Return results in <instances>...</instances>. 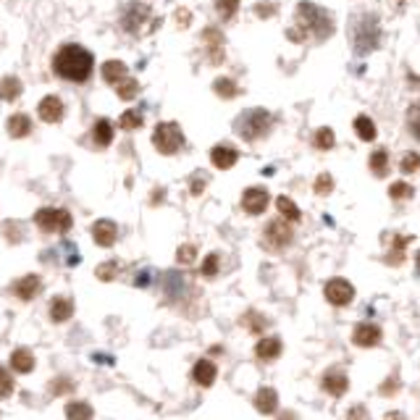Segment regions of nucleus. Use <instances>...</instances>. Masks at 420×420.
Listing matches in <instances>:
<instances>
[{"instance_id":"f257e3e1","label":"nucleus","mask_w":420,"mask_h":420,"mask_svg":"<svg viewBox=\"0 0 420 420\" xmlns=\"http://www.w3.org/2000/svg\"><path fill=\"white\" fill-rule=\"evenodd\" d=\"M92 66H95V58L81 45H64L53 58V71L69 81H87Z\"/></svg>"},{"instance_id":"f03ea898","label":"nucleus","mask_w":420,"mask_h":420,"mask_svg":"<svg viewBox=\"0 0 420 420\" xmlns=\"http://www.w3.org/2000/svg\"><path fill=\"white\" fill-rule=\"evenodd\" d=\"M297 26H299V32L289 29L291 42L305 40L307 34H310V37H318V40H326V37H331V32H334V24H331V19H329V14L321 11L318 6H313V3H299L297 6Z\"/></svg>"},{"instance_id":"7ed1b4c3","label":"nucleus","mask_w":420,"mask_h":420,"mask_svg":"<svg viewBox=\"0 0 420 420\" xmlns=\"http://www.w3.org/2000/svg\"><path fill=\"white\" fill-rule=\"evenodd\" d=\"M271 126H274V119L263 108H250V111H244L234 121V131L244 142H255V139L266 137L268 131H271Z\"/></svg>"},{"instance_id":"20e7f679","label":"nucleus","mask_w":420,"mask_h":420,"mask_svg":"<svg viewBox=\"0 0 420 420\" xmlns=\"http://www.w3.org/2000/svg\"><path fill=\"white\" fill-rule=\"evenodd\" d=\"M381 42V26L376 16H363L357 19L355 26H352V45H355V53L365 56L371 50L379 48Z\"/></svg>"},{"instance_id":"39448f33","label":"nucleus","mask_w":420,"mask_h":420,"mask_svg":"<svg viewBox=\"0 0 420 420\" xmlns=\"http://www.w3.org/2000/svg\"><path fill=\"white\" fill-rule=\"evenodd\" d=\"M153 145H155V150L163 155L179 153V150L184 147V134L179 129V124H174V121L158 124L153 131Z\"/></svg>"},{"instance_id":"423d86ee","label":"nucleus","mask_w":420,"mask_h":420,"mask_svg":"<svg viewBox=\"0 0 420 420\" xmlns=\"http://www.w3.org/2000/svg\"><path fill=\"white\" fill-rule=\"evenodd\" d=\"M34 224L42 229V231H69L71 229V213L64 208H42L34 213Z\"/></svg>"},{"instance_id":"0eeeda50","label":"nucleus","mask_w":420,"mask_h":420,"mask_svg":"<svg viewBox=\"0 0 420 420\" xmlns=\"http://www.w3.org/2000/svg\"><path fill=\"white\" fill-rule=\"evenodd\" d=\"M291 221L286 219H276L271 221L263 231V244H266L268 250H284V247H289L291 239H294V229L289 226Z\"/></svg>"},{"instance_id":"6e6552de","label":"nucleus","mask_w":420,"mask_h":420,"mask_svg":"<svg viewBox=\"0 0 420 420\" xmlns=\"http://www.w3.org/2000/svg\"><path fill=\"white\" fill-rule=\"evenodd\" d=\"M324 294L331 305L341 307V305H349V302L355 299V286H352L347 279H331V281L326 284Z\"/></svg>"},{"instance_id":"1a4fd4ad","label":"nucleus","mask_w":420,"mask_h":420,"mask_svg":"<svg viewBox=\"0 0 420 420\" xmlns=\"http://www.w3.org/2000/svg\"><path fill=\"white\" fill-rule=\"evenodd\" d=\"M268 192L263 186H250V189H244L242 194V208L244 213H250V216H260L263 210L268 208Z\"/></svg>"},{"instance_id":"9d476101","label":"nucleus","mask_w":420,"mask_h":420,"mask_svg":"<svg viewBox=\"0 0 420 420\" xmlns=\"http://www.w3.org/2000/svg\"><path fill=\"white\" fill-rule=\"evenodd\" d=\"M147 19H150V9H147L145 3H131L129 9H126V14H124V29L137 34L147 24Z\"/></svg>"},{"instance_id":"9b49d317","label":"nucleus","mask_w":420,"mask_h":420,"mask_svg":"<svg viewBox=\"0 0 420 420\" xmlns=\"http://www.w3.org/2000/svg\"><path fill=\"white\" fill-rule=\"evenodd\" d=\"M210 161H213V166L216 169H231L236 161H239V153H236L234 147H229V145H216L213 150H210Z\"/></svg>"},{"instance_id":"f8f14e48","label":"nucleus","mask_w":420,"mask_h":420,"mask_svg":"<svg viewBox=\"0 0 420 420\" xmlns=\"http://www.w3.org/2000/svg\"><path fill=\"white\" fill-rule=\"evenodd\" d=\"M116 236H119V229H116L114 221H97L95 226H92V239L100 247H111L116 242Z\"/></svg>"},{"instance_id":"ddd939ff","label":"nucleus","mask_w":420,"mask_h":420,"mask_svg":"<svg viewBox=\"0 0 420 420\" xmlns=\"http://www.w3.org/2000/svg\"><path fill=\"white\" fill-rule=\"evenodd\" d=\"M352 341H355L357 347H376V344L381 341V329L373 324L357 326L355 334H352Z\"/></svg>"},{"instance_id":"4468645a","label":"nucleus","mask_w":420,"mask_h":420,"mask_svg":"<svg viewBox=\"0 0 420 420\" xmlns=\"http://www.w3.org/2000/svg\"><path fill=\"white\" fill-rule=\"evenodd\" d=\"M37 114H40V119L42 121H48V124H56L61 116H64V103L58 100L56 95H50V97H45L40 103V108H37Z\"/></svg>"},{"instance_id":"2eb2a0df","label":"nucleus","mask_w":420,"mask_h":420,"mask_svg":"<svg viewBox=\"0 0 420 420\" xmlns=\"http://www.w3.org/2000/svg\"><path fill=\"white\" fill-rule=\"evenodd\" d=\"M321 384H324V389H326V391H329L331 396H341V394H344V391L349 389L347 376H344L341 371H329V373L324 376V381H321Z\"/></svg>"},{"instance_id":"dca6fc26","label":"nucleus","mask_w":420,"mask_h":420,"mask_svg":"<svg viewBox=\"0 0 420 420\" xmlns=\"http://www.w3.org/2000/svg\"><path fill=\"white\" fill-rule=\"evenodd\" d=\"M252 402H255L258 412H263V415H271V412L279 407V394H276V389L266 386V389H260L258 394L252 396Z\"/></svg>"},{"instance_id":"f3484780","label":"nucleus","mask_w":420,"mask_h":420,"mask_svg":"<svg viewBox=\"0 0 420 420\" xmlns=\"http://www.w3.org/2000/svg\"><path fill=\"white\" fill-rule=\"evenodd\" d=\"M255 355L258 360H276V357L281 355V339L279 336H266V339L258 341V347H255Z\"/></svg>"},{"instance_id":"a211bd4d","label":"nucleus","mask_w":420,"mask_h":420,"mask_svg":"<svg viewBox=\"0 0 420 420\" xmlns=\"http://www.w3.org/2000/svg\"><path fill=\"white\" fill-rule=\"evenodd\" d=\"M129 76V71H126V66L121 64V61H105L103 64V79L108 81V84H121L124 79Z\"/></svg>"},{"instance_id":"6ab92c4d","label":"nucleus","mask_w":420,"mask_h":420,"mask_svg":"<svg viewBox=\"0 0 420 420\" xmlns=\"http://www.w3.org/2000/svg\"><path fill=\"white\" fill-rule=\"evenodd\" d=\"M40 279L37 276H24L21 281L14 284V294H16L19 299H32L37 291H40Z\"/></svg>"},{"instance_id":"aec40b11","label":"nucleus","mask_w":420,"mask_h":420,"mask_svg":"<svg viewBox=\"0 0 420 420\" xmlns=\"http://www.w3.org/2000/svg\"><path fill=\"white\" fill-rule=\"evenodd\" d=\"M192 379L197 381L200 386H210V384L216 381V365L210 363V360H200V363L194 365Z\"/></svg>"},{"instance_id":"412c9836","label":"nucleus","mask_w":420,"mask_h":420,"mask_svg":"<svg viewBox=\"0 0 420 420\" xmlns=\"http://www.w3.org/2000/svg\"><path fill=\"white\" fill-rule=\"evenodd\" d=\"M74 313V305H71V299H66V297H56L53 299V305H50V318L56 321V324H64V321H69Z\"/></svg>"},{"instance_id":"4be33fe9","label":"nucleus","mask_w":420,"mask_h":420,"mask_svg":"<svg viewBox=\"0 0 420 420\" xmlns=\"http://www.w3.org/2000/svg\"><path fill=\"white\" fill-rule=\"evenodd\" d=\"M205 42H208V50H210V61L213 64H221L224 61V40H221V32L216 29H205Z\"/></svg>"},{"instance_id":"5701e85b","label":"nucleus","mask_w":420,"mask_h":420,"mask_svg":"<svg viewBox=\"0 0 420 420\" xmlns=\"http://www.w3.org/2000/svg\"><path fill=\"white\" fill-rule=\"evenodd\" d=\"M11 368L16 373H29L34 368V357L29 349H16L14 355H11Z\"/></svg>"},{"instance_id":"b1692460","label":"nucleus","mask_w":420,"mask_h":420,"mask_svg":"<svg viewBox=\"0 0 420 420\" xmlns=\"http://www.w3.org/2000/svg\"><path fill=\"white\" fill-rule=\"evenodd\" d=\"M92 139H95L100 147L111 145V142H114V126H111V121L100 119V121L95 124V129H92Z\"/></svg>"},{"instance_id":"393cba45","label":"nucleus","mask_w":420,"mask_h":420,"mask_svg":"<svg viewBox=\"0 0 420 420\" xmlns=\"http://www.w3.org/2000/svg\"><path fill=\"white\" fill-rule=\"evenodd\" d=\"M29 131H32V121H29V116H24V114L11 116V121H9L11 137H26Z\"/></svg>"},{"instance_id":"a878e982","label":"nucleus","mask_w":420,"mask_h":420,"mask_svg":"<svg viewBox=\"0 0 420 420\" xmlns=\"http://www.w3.org/2000/svg\"><path fill=\"white\" fill-rule=\"evenodd\" d=\"M355 131H357V137L363 139V142H373V139H376V124H373L368 116H357V119H355Z\"/></svg>"},{"instance_id":"bb28decb","label":"nucleus","mask_w":420,"mask_h":420,"mask_svg":"<svg viewBox=\"0 0 420 420\" xmlns=\"http://www.w3.org/2000/svg\"><path fill=\"white\" fill-rule=\"evenodd\" d=\"M66 418L69 420H92V407L87 402H69L66 404Z\"/></svg>"},{"instance_id":"cd10ccee","label":"nucleus","mask_w":420,"mask_h":420,"mask_svg":"<svg viewBox=\"0 0 420 420\" xmlns=\"http://www.w3.org/2000/svg\"><path fill=\"white\" fill-rule=\"evenodd\" d=\"M21 95V84H19V79H14V76H6V79L0 81V100H16V97Z\"/></svg>"},{"instance_id":"c85d7f7f","label":"nucleus","mask_w":420,"mask_h":420,"mask_svg":"<svg viewBox=\"0 0 420 420\" xmlns=\"http://www.w3.org/2000/svg\"><path fill=\"white\" fill-rule=\"evenodd\" d=\"M276 208H279V213H281L286 221H291V224H297V221L302 219V216H299V208L289 200V197H279V200H276Z\"/></svg>"},{"instance_id":"c756f323","label":"nucleus","mask_w":420,"mask_h":420,"mask_svg":"<svg viewBox=\"0 0 420 420\" xmlns=\"http://www.w3.org/2000/svg\"><path fill=\"white\" fill-rule=\"evenodd\" d=\"M371 171L379 179L386 176V174H389V155H386V150H376V153L371 155Z\"/></svg>"},{"instance_id":"7c9ffc66","label":"nucleus","mask_w":420,"mask_h":420,"mask_svg":"<svg viewBox=\"0 0 420 420\" xmlns=\"http://www.w3.org/2000/svg\"><path fill=\"white\" fill-rule=\"evenodd\" d=\"M213 89H216V95H221L224 100H231V97L236 95V84L231 79H216V84H213Z\"/></svg>"},{"instance_id":"2f4dec72","label":"nucleus","mask_w":420,"mask_h":420,"mask_svg":"<svg viewBox=\"0 0 420 420\" xmlns=\"http://www.w3.org/2000/svg\"><path fill=\"white\" fill-rule=\"evenodd\" d=\"M407 126H410V134L420 142V103H415L407 111Z\"/></svg>"},{"instance_id":"473e14b6","label":"nucleus","mask_w":420,"mask_h":420,"mask_svg":"<svg viewBox=\"0 0 420 420\" xmlns=\"http://www.w3.org/2000/svg\"><path fill=\"white\" fill-rule=\"evenodd\" d=\"M334 142H336V137H334V131L329 129V126L315 131V147H321V150H331Z\"/></svg>"},{"instance_id":"72a5a7b5","label":"nucleus","mask_w":420,"mask_h":420,"mask_svg":"<svg viewBox=\"0 0 420 420\" xmlns=\"http://www.w3.org/2000/svg\"><path fill=\"white\" fill-rule=\"evenodd\" d=\"M389 197H391V200H410L412 186L404 184V181H394V184L389 186Z\"/></svg>"},{"instance_id":"f704fd0d","label":"nucleus","mask_w":420,"mask_h":420,"mask_svg":"<svg viewBox=\"0 0 420 420\" xmlns=\"http://www.w3.org/2000/svg\"><path fill=\"white\" fill-rule=\"evenodd\" d=\"M137 89H139L137 81L129 79V76H126L121 84H116V92H119V97H121V100H131V97L137 95Z\"/></svg>"},{"instance_id":"c9c22d12","label":"nucleus","mask_w":420,"mask_h":420,"mask_svg":"<svg viewBox=\"0 0 420 420\" xmlns=\"http://www.w3.org/2000/svg\"><path fill=\"white\" fill-rule=\"evenodd\" d=\"M216 9H219L221 19H231L239 9V0H216Z\"/></svg>"},{"instance_id":"e433bc0d","label":"nucleus","mask_w":420,"mask_h":420,"mask_svg":"<svg viewBox=\"0 0 420 420\" xmlns=\"http://www.w3.org/2000/svg\"><path fill=\"white\" fill-rule=\"evenodd\" d=\"M399 169H402L404 174H415V171L420 169V155L418 153H404Z\"/></svg>"},{"instance_id":"4c0bfd02","label":"nucleus","mask_w":420,"mask_h":420,"mask_svg":"<svg viewBox=\"0 0 420 420\" xmlns=\"http://www.w3.org/2000/svg\"><path fill=\"white\" fill-rule=\"evenodd\" d=\"M142 126V114L139 111H126L121 116V129H139Z\"/></svg>"},{"instance_id":"58836bf2","label":"nucleus","mask_w":420,"mask_h":420,"mask_svg":"<svg viewBox=\"0 0 420 420\" xmlns=\"http://www.w3.org/2000/svg\"><path fill=\"white\" fill-rule=\"evenodd\" d=\"M216 274H219V255L213 252V255H208V258H205V263H202V276L213 279Z\"/></svg>"},{"instance_id":"ea45409f","label":"nucleus","mask_w":420,"mask_h":420,"mask_svg":"<svg viewBox=\"0 0 420 420\" xmlns=\"http://www.w3.org/2000/svg\"><path fill=\"white\" fill-rule=\"evenodd\" d=\"M11 391H14V381H11L9 371H3V368H0V399H6Z\"/></svg>"},{"instance_id":"a19ab883","label":"nucleus","mask_w":420,"mask_h":420,"mask_svg":"<svg viewBox=\"0 0 420 420\" xmlns=\"http://www.w3.org/2000/svg\"><path fill=\"white\" fill-rule=\"evenodd\" d=\"M334 189V179L329 176V174H324V176L315 179V192L318 194H329Z\"/></svg>"},{"instance_id":"79ce46f5","label":"nucleus","mask_w":420,"mask_h":420,"mask_svg":"<svg viewBox=\"0 0 420 420\" xmlns=\"http://www.w3.org/2000/svg\"><path fill=\"white\" fill-rule=\"evenodd\" d=\"M194 255H197V247H194V244H181V247H179V263H192L194 260Z\"/></svg>"},{"instance_id":"37998d69","label":"nucleus","mask_w":420,"mask_h":420,"mask_svg":"<svg viewBox=\"0 0 420 420\" xmlns=\"http://www.w3.org/2000/svg\"><path fill=\"white\" fill-rule=\"evenodd\" d=\"M97 276H100L103 281L114 279V276H116V263H105V266H100V268H97Z\"/></svg>"},{"instance_id":"c03bdc74","label":"nucleus","mask_w":420,"mask_h":420,"mask_svg":"<svg viewBox=\"0 0 420 420\" xmlns=\"http://www.w3.org/2000/svg\"><path fill=\"white\" fill-rule=\"evenodd\" d=\"M347 420H368V412H365L363 407H355V410L347 415Z\"/></svg>"},{"instance_id":"a18cd8bd","label":"nucleus","mask_w":420,"mask_h":420,"mask_svg":"<svg viewBox=\"0 0 420 420\" xmlns=\"http://www.w3.org/2000/svg\"><path fill=\"white\" fill-rule=\"evenodd\" d=\"M202 181H205V179H202V176H197V181H194V179H192V194H200V192H202V186H205V184H202Z\"/></svg>"},{"instance_id":"49530a36","label":"nucleus","mask_w":420,"mask_h":420,"mask_svg":"<svg viewBox=\"0 0 420 420\" xmlns=\"http://www.w3.org/2000/svg\"><path fill=\"white\" fill-rule=\"evenodd\" d=\"M384 420H407V418H404L402 412H389V415H386Z\"/></svg>"},{"instance_id":"de8ad7c7","label":"nucleus","mask_w":420,"mask_h":420,"mask_svg":"<svg viewBox=\"0 0 420 420\" xmlns=\"http://www.w3.org/2000/svg\"><path fill=\"white\" fill-rule=\"evenodd\" d=\"M418 268H420V252H418Z\"/></svg>"}]
</instances>
